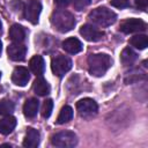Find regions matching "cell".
Here are the masks:
<instances>
[{"label":"cell","mask_w":148,"mask_h":148,"mask_svg":"<svg viewBox=\"0 0 148 148\" xmlns=\"http://www.w3.org/2000/svg\"><path fill=\"white\" fill-rule=\"evenodd\" d=\"M42 12V5L37 0H30L23 8L24 17L32 24H36L39 18V14Z\"/></svg>","instance_id":"ba28073f"},{"label":"cell","mask_w":148,"mask_h":148,"mask_svg":"<svg viewBox=\"0 0 148 148\" xmlns=\"http://www.w3.org/2000/svg\"><path fill=\"white\" fill-rule=\"evenodd\" d=\"M52 109H53V102L52 99H46L44 101L43 105H42V116L44 118H49L52 113Z\"/></svg>","instance_id":"603a6c76"},{"label":"cell","mask_w":148,"mask_h":148,"mask_svg":"<svg viewBox=\"0 0 148 148\" xmlns=\"http://www.w3.org/2000/svg\"><path fill=\"white\" fill-rule=\"evenodd\" d=\"M69 2H71V0H54V3H56L58 7H60V8L67 7V6L69 5Z\"/></svg>","instance_id":"4316f807"},{"label":"cell","mask_w":148,"mask_h":148,"mask_svg":"<svg viewBox=\"0 0 148 148\" xmlns=\"http://www.w3.org/2000/svg\"><path fill=\"white\" fill-rule=\"evenodd\" d=\"M29 67L34 74H36L37 76H40L45 69V62H44L43 57L42 56H34L29 61Z\"/></svg>","instance_id":"5bb4252c"},{"label":"cell","mask_w":148,"mask_h":148,"mask_svg":"<svg viewBox=\"0 0 148 148\" xmlns=\"http://www.w3.org/2000/svg\"><path fill=\"white\" fill-rule=\"evenodd\" d=\"M97 103L92 98H82L76 103V110L83 118L92 117L97 113Z\"/></svg>","instance_id":"8992f818"},{"label":"cell","mask_w":148,"mask_h":148,"mask_svg":"<svg viewBox=\"0 0 148 148\" xmlns=\"http://www.w3.org/2000/svg\"><path fill=\"white\" fill-rule=\"evenodd\" d=\"M111 66V58L105 53H95L88 57V69L94 76H103Z\"/></svg>","instance_id":"7a4b0ae2"},{"label":"cell","mask_w":148,"mask_h":148,"mask_svg":"<svg viewBox=\"0 0 148 148\" xmlns=\"http://www.w3.org/2000/svg\"><path fill=\"white\" fill-rule=\"evenodd\" d=\"M62 49L67 52V53H71V54H75V53H79L82 51L83 46H82V43L75 38V37H71V38H67L62 42Z\"/></svg>","instance_id":"7c38bea8"},{"label":"cell","mask_w":148,"mask_h":148,"mask_svg":"<svg viewBox=\"0 0 148 148\" xmlns=\"http://www.w3.org/2000/svg\"><path fill=\"white\" fill-rule=\"evenodd\" d=\"M0 77H1V72H0Z\"/></svg>","instance_id":"f546056e"},{"label":"cell","mask_w":148,"mask_h":148,"mask_svg":"<svg viewBox=\"0 0 148 148\" xmlns=\"http://www.w3.org/2000/svg\"><path fill=\"white\" fill-rule=\"evenodd\" d=\"M130 44L139 50H143L148 46V38L146 35H136L130 39Z\"/></svg>","instance_id":"44dd1931"},{"label":"cell","mask_w":148,"mask_h":148,"mask_svg":"<svg viewBox=\"0 0 148 148\" xmlns=\"http://www.w3.org/2000/svg\"><path fill=\"white\" fill-rule=\"evenodd\" d=\"M1 50H2V44H1V42H0V53H1Z\"/></svg>","instance_id":"83f0119b"},{"label":"cell","mask_w":148,"mask_h":148,"mask_svg":"<svg viewBox=\"0 0 148 148\" xmlns=\"http://www.w3.org/2000/svg\"><path fill=\"white\" fill-rule=\"evenodd\" d=\"M72 118H73V109L69 105H65V106H62V109L59 112V116L57 118V123L58 124H65V123H68Z\"/></svg>","instance_id":"ffe728a7"},{"label":"cell","mask_w":148,"mask_h":148,"mask_svg":"<svg viewBox=\"0 0 148 148\" xmlns=\"http://www.w3.org/2000/svg\"><path fill=\"white\" fill-rule=\"evenodd\" d=\"M51 68H52V72L54 75L61 77L72 68V60L66 56L59 54L52 59Z\"/></svg>","instance_id":"5b68a950"},{"label":"cell","mask_w":148,"mask_h":148,"mask_svg":"<svg viewBox=\"0 0 148 148\" xmlns=\"http://www.w3.org/2000/svg\"><path fill=\"white\" fill-rule=\"evenodd\" d=\"M136 58H138L136 53H135L132 49H130V47H125V49L121 51L120 61H121V64H123L124 66H130V65H132V64L136 60Z\"/></svg>","instance_id":"d6986e66"},{"label":"cell","mask_w":148,"mask_h":148,"mask_svg":"<svg viewBox=\"0 0 148 148\" xmlns=\"http://www.w3.org/2000/svg\"><path fill=\"white\" fill-rule=\"evenodd\" d=\"M30 79V75H29V71L25 68V67H22V66H18L16 67L14 71H13V74H12V81L14 84L18 86V87H24L28 81Z\"/></svg>","instance_id":"8fae6325"},{"label":"cell","mask_w":148,"mask_h":148,"mask_svg":"<svg viewBox=\"0 0 148 148\" xmlns=\"http://www.w3.org/2000/svg\"><path fill=\"white\" fill-rule=\"evenodd\" d=\"M52 143L57 147L61 148H71L76 146L77 143V138L74 132L71 131H62L52 136Z\"/></svg>","instance_id":"277c9868"},{"label":"cell","mask_w":148,"mask_h":148,"mask_svg":"<svg viewBox=\"0 0 148 148\" xmlns=\"http://www.w3.org/2000/svg\"><path fill=\"white\" fill-rule=\"evenodd\" d=\"M135 5H136L138 8L142 9V10H146L147 6H148V0H135Z\"/></svg>","instance_id":"484cf974"},{"label":"cell","mask_w":148,"mask_h":148,"mask_svg":"<svg viewBox=\"0 0 148 148\" xmlns=\"http://www.w3.org/2000/svg\"><path fill=\"white\" fill-rule=\"evenodd\" d=\"M80 34L88 42H98L104 36V32L103 31L98 30L97 28H95L91 24H84V25H82L80 28Z\"/></svg>","instance_id":"9c48e42d"},{"label":"cell","mask_w":148,"mask_h":148,"mask_svg":"<svg viewBox=\"0 0 148 148\" xmlns=\"http://www.w3.org/2000/svg\"><path fill=\"white\" fill-rule=\"evenodd\" d=\"M1 28H2V24H1V21H0V31H1Z\"/></svg>","instance_id":"f1b7e54d"},{"label":"cell","mask_w":148,"mask_h":148,"mask_svg":"<svg viewBox=\"0 0 148 148\" xmlns=\"http://www.w3.org/2000/svg\"><path fill=\"white\" fill-rule=\"evenodd\" d=\"M9 38L14 43H22L25 38V30L20 24H13L9 29Z\"/></svg>","instance_id":"ac0fdd59"},{"label":"cell","mask_w":148,"mask_h":148,"mask_svg":"<svg viewBox=\"0 0 148 148\" xmlns=\"http://www.w3.org/2000/svg\"><path fill=\"white\" fill-rule=\"evenodd\" d=\"M120 31L124 34H133V32H141L146 31L147 24L140 18H127L120 23Z\"/></svg>","instance_id":"52a82bcc"},{"label":"cell","mask_w":148,"mask_h":148,"mask_svg":"<svg viewBox=\"0 0 148 148\" xmlns=\"http://www.w3.org/2000/svg\"><path fill=\"white\" fill-rule=\"evenodd\" d=\"M39 108V102L37 98H29L23 105V113L27 118H34L37 114Z\"/></svg>","instance_id":"2e32d148"},{"label":"cell","mask_w":148,"mask_h":148,"mask_svg":"<svg viewBox=\"0 0 148 148\" xmlns=\"http://www.w3.org/2000/svg\"><path fill=\"white\" fill-rule=\"evenodd\" d=\"M89 20L92 21V23L99 25V27H109L113 24L117 20V15L114 12L106 7H98L92 9L89 13Z\"/></svg>","instance_id":"3957f363"},{"label":"cell","mask_w":148,"mask_h":148,"mask_svg":"<svg viewBox=\"0 0 148 148\" xmlns=\"http://www.w3.org/2000/svg\"><path fill=\"white\" fill-rule=\"evenodd\" d=\"M16 123H17L16 118L10 116V114L0 119V133L3 134V135H7V134L12 133L13 130L15 128V126H16Z\"/></svg>","instance_id":"9a60e30c"},{"label":"cell","mask_w":148,"mask_h":148,"mask_svg":"<svg viewBox=\"0 0 148 148\" xmlns=\"http://www.w3.org/2000/svg\"><path fill=\"white\" fill-rule=\"evenodd\" d=\"M14 111V103L8 99L0 101V114L1 116H8Z\"/></svg>","instance_id":"7402d4cb"},{"label":"cell","mask_w":148,"mask_h":148,"mask_svg":"<svg viewBox=\"0 0 148 148\" xmlns=\"http://www.w3.org/2000/svg\"><path fill=\"white\" fill-rule=\"evenodd\" d=\"M110 2L116 8H125L130 6V0H111Z\"/></svg>","instance_id":"d4e9b609"},{"label":"cell","mask_w":148,"mask_h":148,"mask_svg":"<svg viewBox=\"0 0 148 148\" xmlns=\"http://www.w3.org/2000/svg\"><path fill=\"white\" fill-rule=\"evenodd\" d=\"M51 24L59 32H68L75 25V17L65 9H58L51 15Z\"/></svg>","instance_id":"6da1fadb"},{"label":"cell","mask_w":148,"mask_h":148,"mask_svg":"<svg viewBox=\"0 0 148 148\" xmlns=\"http://www.w3.org/2000/svg\"><path fill=\"white\" fill-rule=\"evenodd\" d=\"M90 5V0H73V6L76 10H82Z\"/></svg>","instance_id":"cb8c5ba5"},{"label":"cell","mask_w":148,"mask_h":148,"mask_svg":"<svg viewBox=\"0 0 148 148\" xmlns=\"http://www.w3.org/2000/svg\"><path fill=\"white\" fill-rule=\"evenodd\" d=\"M8 58L13 61H21L24 59L27 53V47L21 43H13L7 47Z\"/></svg>","instance_id":"30bf717a"},{"label":"cell","mask_w":148,"mask_h":148,"mask_svg":"<svg viewBox=\"0 0 148 148\" xmlns=\"http://www.w3.org/2000/svg\"><path fill=\"white\" fill-rule=\"evenodd\" d=\"M39 139H40V135H39V132L35 128H28L27 131V134L24 136V140H23V146L24 147H28V148H35L38 146L39 143Z\"/></svg>","instance_id":"4fadbf2b"},{"label":"cell","mask_w":148,"mask_h":148,"mask_svg":"<svg viewBox=\"0 0 148 148\" xmlns=\"http://www.w3.org/2000/svg\"><path fill=\"white\" fill-rule=\"evenodd\" d=\"M32 89L35 91V94H37L38 96H45L50 92V84L47 83V81L43 77H37L35 81H34V84H32Z\"/></svg>","instance_id":"e0dca14e"}]
</instances>
